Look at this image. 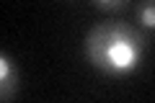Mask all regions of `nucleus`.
<instances>
[{
  "label": "nucleus",
  "mask_w": 155,
  "mask_h": 103,
  "mask_svg": "<svg viewBox=\"0 0 155 103\" xmlns=\"http://www.w3.org/2000/svg\"><path fill=\"white\" fill-rule=\"evenodd\" d=\"M145 52L142 31L119 21H106L85 36V57L106 75H129L140 67Z\"/></svg>",
  "instance_id": "obj_1"
},
{
  "label": "nucleus",
  "mask_w": 155,
  "mask_h": 103,
  "mask_svg": "<svg viewBox=\"0 0 155 103\" xmlns=\"http://www.w3.org/2000/svg\"><path fill=\"white\" fill-rule=\"evenodd\" d=\"M16 85H18L16 62H13L8 54H3V57H0V98H3V101L13 98V93H16Z\"/></svg>",
  "instance_id": "obj_2"
},
{
  "label": "nucleus",
  "mask_w": 155,
  "mask_h": 103,
  "mask_svg": "<svg viewBox=\"0 0 155 103\" xmlns=\"http://www.w3.org/2000/svg\"><path fill=\"white\" fill-rule=\"evenodd\" d=\"M140 21L145 28H155V0H145L140 5Z\"/></svg>",
  "instance_id": "obj_3"
},
{
  "label": "nucleus",
  "mask_w": 155,
  "mask_h": 103,
  "mask_svg": "<svg viewBox=\"0 0 155 103\" xmlns=\"http://www.w3.org/2000/svg\"><path fill=\"white\" fill-rule=\"evenodd\" d=\"M96 5H101V8H106V11H114V8H122L127 0H93Z\"/></svg>",
  "instance_id": "obj_4"
}]
</instances>
